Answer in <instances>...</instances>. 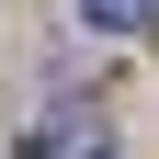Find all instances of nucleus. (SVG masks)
Wrapping results in <instances>:
<instances>
[{
  "label": "nucleus",
  "instance_id": "nucleus-1",
  "mask_svg": "<svg viewBox=\"0 0 159 159\" xmlns=\"http://www.w3.org/2000/svg\"><path fill=\"white\" fill-rule=\"evenodd\" d=\"M34 159H114V125L91 102H57V114H34Z\"/></svg>",
  "mask_w": 159,
  "mask_h": 159
},
{
  "label": "nucleus",
  "instance_id": "nucleus-2",
  "mask_svg": "<svg viewBox=\"0 0 159 159\" xmlns=\"http://www.w3.org/2000/svg\"><path fill=\"white\" fill-rule=\"evenodd\" d=\"M80 23H91V34H136V23H148V0H80Z\"/></svg>",
  "mask_w": 159,
  "mask_h": 159
},
{
  "label": "nucleus",
  "instance_id": "nucleus-3",
  "mask_svg": "<svg viewBox=\"0 0 159 159\" xmlns=\"http://www.w3.org/2000/svg\"><path fill=\"white\" fill-rule=\"evenodd\" d=\"M148 11H159V0H148Z\"/></svg>",
  "mask_w": 159,
  "mask_h": 159
}]
</instances>
